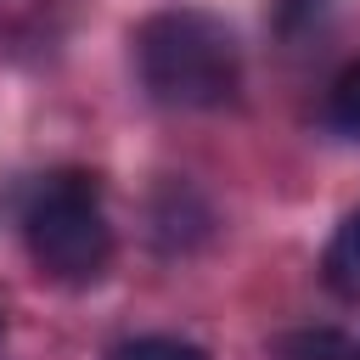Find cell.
<instances>
[{
  "mask_svg": "<svg viewBox=\"0 0 360 360\" xmlns=\"http://www.w3.org/2000/svg\"><path fill=\"white\" fill-rule=\"evenodd\" d=\"M107 360H208L197 343H186V338H124Z\"/></svg>",
  "mask_w": 360,
  "mask_h": 360,
  "instance_id": "cell-6",
  "label": "cell"
},
{
  "mask_svg": "<svg viewBox=\"0 0 360 360\" xmlns=\"http://www.w3.org/2000/svg\"><path fill=\"white\" fill-rule=\"evenodd\" d=\"M326 6L332 0H276V34L281 39H298L304 28H315L326 17Z\"/></svg>",
  "mask_w": 360,
  "mask_h": 360,
  "instance_id": "cell-7",
  "label": "cell"
},
{
  "mask_svg": "<svg viewBox=\"0 0 360 360\" xmlns=\"http://www.w3.org/2000/svg\"><path fill=\"white\" fill-rule=\"evenodd\" d=\"M22 242L39 264V276L68 281V287L96 281L112 259V231L101 214L96 174H79V169L45 174L22 202Z\"/></svg>",
  "mask_w": 360,
  "mask_h": 360,
  "instance_id": "cell-2",
  "label": "cell"
},
{
  "mask_svg": "<svg viewBox=\"0 0 360 360\" xmlns=\"http://www.w3.org/2000/svg\"><path fill=\"white\" fill-rule=\"evenodd\" d=\"M276 360H349V349H343V338L332 326H321V332H287V338H276Z\"/></svg>",
  "mask_w": 360,
  "mask_h": 360,
  "instance_id": "cell-5",
  "label": "cell"
},
{
  "mask_svg": "<svg viewBox=\"0 0 360 360\" xmlns=\"http://www.w3.org/2000/svg\"><path fill=\"white\" fill-rule=\"evenodd\" d=\"M354 360H360V354H354Z\"/></svg>",
  "mask_w": 360,
  "mask_h": 360,
  "instance_id": "cell-8",
  "label": "cell"
},
{
  "mask_svg": "<svg viewBox=\"0 0 360 360\" xmlns=\"http://www.w3.org/2000/svg\"><path fill=\"white\" fill-rule=\"evenodd\" d=\"M321 281H326L332 298L360 304V208H349L343 225L332 231V242L321 253Z\"/></svg>",
  "mask_w": 360,
  "mask_h": 360,
  "instance_id": "cell-3",
  "label": "cell"
},
{
  "mask_svg": "<svg viewBox=\"0 0 360 360\" xmlns=\"http://www.w3.org/2000/svg\"><path fill=\"white\" fill-rule=\"evenodd\" d=\"M326 118H332V129H343V135H354V141H360V62H349V68L332 79Z\"/></svg>",
  "mask_w": 360,
  "mask_h": 360,
  "instance_id": "cell-4",
  "label": "cell"
},
{
  "mask_svg": "<svg viewBox=\"0 0 360 360\" xmlns=\"http://www.w3.org/2000/svg\"><path fill=\"white\" fill-rule=\"evenodd\" d=\"M135 68L152 101L180 107V112H202V107H225L242 90V51L236 34L191 6L158 11L135 28Z\"/></svg>",
  "mask_w": 360,
  "mask_h": 360,
  "instance_id": "cell-1",
  "label": "cell"
}]
</instances>
